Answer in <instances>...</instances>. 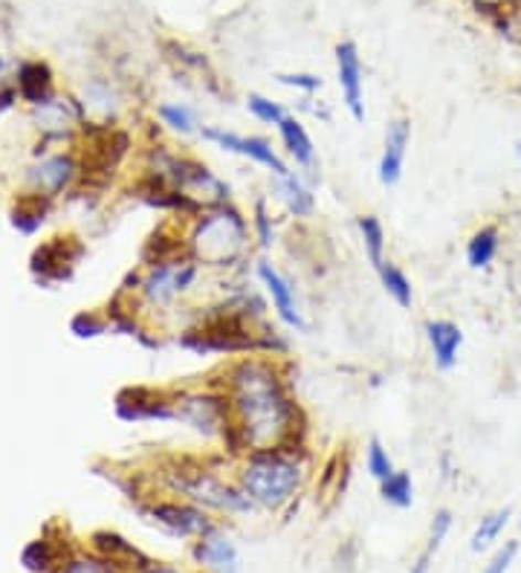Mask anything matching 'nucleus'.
<instances>
[{
  "mask_svg": "<svg viewBox=\"0 0 521 573\" xmlns=\"http://www.w3.org/2000/svg\"><path fill=\"white\" fill-rule=\"evenodd\" d=\"M453 524H455V516L449 507H440V510L435 512V519H432L429 524V539H426V551L429 553H437L440 548H444L446 535L453 533Z\"/></svg>",
  "mask_w": 521,
  "mask_h": 573,
  "instance_id": "obj_29",
  "label": "nucleus"
},
{
  "mask_svg": "<svg viewBox=\"0 0 521 573\" xmlns=\"http://www.w3.org/2000/svg\"><path fill=\"white\" fill-rule=\"evenodd\" d=\"M510 519H513V510H510V507H499V510L487 512V516L478 521V528L472 530V535H469V551L472 553L490 551L492 544L499 542L501 535H504Z\"/></svg>",
  "mask_w": 521,
  "mask_h": 573,
  "instance_id": "obj_21",
  "label": "nucleus"
},
{
  "mask_svg": "<svg viewBox=\"0 0 521 573\" xmlns=\"http://www.w3.org/2000/svg\"><path fill=\"white\" fill-rule=\"evenodd\" d=\"M200 139L209 142V146L221 148V151L232 153V157L255 162V166L267 169L273 177H287L290 171H296L287 162V157L264 137H246V134H235V130H226L221 125H203L200 128Z\"/></svg>",
  "mask_w": 521,
  "mask_h": 573,
  "instance_id": "obj_7",
  "label": "nucleus"
},
{
  "mask_svg": "<svg viewBox=\"0 0 521 573\" xmlns=\"http://www.w3.org/2000/svg\"><path fill=\"white\" fill-rule=\"evenodd\" d=\"M171 405H174V421L192 428L203 441L223 444V437L230 435V403L215 380L203 382V385L171 389Z\"/></svg>",
  "mask_w": 521,
  "mask_h": 573,
  "instance_id": "obj_6",
  "label": "nucleus"
},
{
  "mask_svg": "<svg viewBox=\"0 0 521 573\" xmlns=\"http://www.w3.org/2000/svg\"><path fill=\"white\" fill-rule=\"evenodd\" d=\"M501 253V230L496 223H487L481 230H476L469 235L467 250H464V258H467V267L483 273L496 264Z\"/></svg>",
  "mask_w": 521,
  "mask_h": 573,
  "instance_id": "obj_18",
  "label": "nucleus"
},
{
  "mask_svg": "<svg viewBox=\"0 0 521 573\" xmlns=\"http://www.w3.org/2000/svg\"><path fill=\"white\" fill-rule=\"evenodd\" d=\"M432 559H435V553H429L426 548H423V553L414 559V565L408 573H432Z\"/></svg>",
  "mask_w": 521,
  "mask_h": 573,
  "instance_id": "obj_35",
  "label": "nucleus"
},
{
  "mask_svg": "<svg viewBox=\"0 0 521 573\" xmlns=\"http://www.w3.org/2000/svg\"><path fill=\"white\" fill-rule=\"evenodd\" d=\"M310 452L307 444L281 449L249 452L232 464V478L253 498L258 510L278 512L290 507L310 481Z\"/></svg>",
  "mask_w": 521,
  "mask_h": 573,
  "instance_id": "obj_2",
  "label": "nucleus"
},
{
  "mask_svg": "<svg viewBox=\"0 0 521 573\" xmlns=\"http://www.w3.org/2000/svg\"><path fill=\"white\" fill-rule=\"evenodd\" d=\"M203 273H206V269L200 267L198 261H192L185 253L146 264L142 276L134 282L137 284V287H134V298H137L139 307L137 314H171L177 307V301H183L185 296H192V293L198 290Z\"/></svg>",
  "mask_w": 521,
  "mask_h": 573,
  "instance_id": "obj_5",
  "label": "nucleus"
},
{
  "mask_svg": "<svg viewBox=\"0 0 521 573\" xmlns=\"http://www.w3.org/2000/svg\"><path fill=\"white\" fill-rule=\"evenodd\" d=\"M519 41H521V32H519Z\"/></svg>",
  "mask_w": 521,
  "mask_h": 573,
  "instance_id": "obj_38",
  "label": "nucleus"
},
{
  "mask_svg": "<svg viewBox=\"0 0 521 573\" xmlns=\"http://www.w3.org/2000/svg\"><path fill=\"white\" fill-rule=\"evenodd\" d=\"M253 278L258 282L260 293L267 296L273 314L284 328L293 330V333H307V319L299 305V296H296V287L267 255H258L253 261Z\"/></svg>",
  "mask_w": 521,
  "mask_h": 573,
  "instance_id": "obj_8",
  "label": "nucleus"
},
{
  "mask_svg": "<svg viewBox=\"0 0 521 573\" xmlns=\"http://www.w3.org/2000/svg\"><path fill=\"white\" fill-rule=\"evenodd\" d=\"M62 573H116V567L110 565L108 559H96V556H76L70 559L64 565Z\"/></svg>",
  "mask_w": 521,
  "mask_h": 573,
  "instance_id": "obj_34",
  "label": "nucleus"
},
{
  "mask_svg": "<svg viewBox=\"0 0 521 573\" xmlns=\"http://www.w3.org/2000/svg\"><path fill=\"white\" fill-rule=\"evenodd\" d=\"M519 548H521V544L515 542V539H513V542L501 544L499 551L492 553L490 562L481 567V573H507V571H510V567H513V562H515V556H519Z\"/></svg>",
  "mask_w": 521,
  "mask_h": 573,
  "instance_id": "obj_33",
  "label": "nucleus"
},
{
  "mask_svg": "<svg viewBox=\"0 0 521 573\" xmlns=\"http://www.w3.org/2000/svg\"><path fill=\"white\" fill-rule=\"evenodd\" d=\"M246 110H249V116H253L255 123L273 125V128H278V125L290 116V110H287L281 102L269 99L264 93H249V96H246Z\"/></svg>",
  "mask_w": 521,
  "mask_h": 573,
  "instance_id": "obj_27",
  "label": "nucleus"
},
{
  "mask_svg": "<svg viewBox=\"0 0 521 573\" xmlns=\"http://www.w3.org/2000/svg\"><path fill=\"white\" fill-rule=\"evenodd\" d=\"M476 12L492 18V21H504L507 15H519L521 0H469Z\"/></svg>",
  "mask_w": 521,
  "mask_h": 573,
  "instance_id": "obj_30",
  "label": "nucleus"
},
{
  "mask_svg": "<svg viewBox=\"0 0 521 573\" xmlns=\"http://www.w3.org/2000/svg\"><path fill=\"white\" fill-rule=\"evenodd\" d=\"M376 278H380L385 296H389L394 305L403 307V310L412 307L414 287H412V278L406 276V269L397 267V264H394L391 258H385L383 267H376Z\"/></svg>",
  "mask_w": 521,
  "mask_h": 573,
  "instance_id": "obj_23",
  "label": "nucleus"
},
{
  "mask_svg": "<svg viewBox=\"0 0 521 573\" xmlns=\"http://www.w3.org/2000/svg\"><path fill=\"white\" fill-rule=\"evenodd\" d=\"M139 573H183V571L174 565H166V562H148V565L142 567Z\"/></svg>",
  "mask_w": 521,
  "mask_h": 573,
  "instance_id": "obj_36",
  "label": "nucleus"
},
{
  "mask_svg": "<svg viewBox=\"0 0 521 573\" xmlns=\"http://www.w3.org/2000/svg\"><path fill=\"white\" fill-rule=\"evenodd\" d=\"M157 119L166 130H171L174 137H200V119L198 110L185 102H162L157 105Z\"/></svg>",
  "mask_w": 521,
  "mask_h": 573,
  "instance_id": "obj_20",
  "label": "nucleus"
},
{
  "mask_svg": "<svg viewBox=\"0 0 521 573\" xmlns=\"http://www.w3.org/2000/svg\"><path fill=\"white\" fill-rule=\"evenodd\" d=\"M513 157H515V162H519V169H521V139H515V142H513Z\"/></svg>",
  "mask_w": 521,
  "mask_h": 573,
  "instance_id": "obj_37",
  "label": "nucleus"
},
{
  "mask_svg": "<svg viewBox=\"0 0 521 573\" xmlns=\"http://www.w3.org/2000/svg\"><path fill=\"white\" fill-rule=\"evenodd\" d=\"M230 403V435L223 437V458L232 464L249 452L307 444V417L293 394L290 365L284 357L246 353L232 357L215 374Z\"/></svg>",
  "mask_w": 521,
  "mask_h": 573,
  "instance_id": "obj_1",
  "label": "nucleus"
},
{
  "mask_svg": "<svg viewBox=\"0 0 521 573\" xmlns=\"http://www.w3.org/2000/svg\"><path fill=\"white\" fill-rule=\"evenodd\" d=\"M423 337L429 344L432 365L440 374H449L455 371L460 360V348H464V330H460L458 321L453 319H429L423 325Z\"/></svg>",
  "mask_w": 521,
  "mask_h": 573,
  "instance_id": "obj_15",
  "label": "nucleus"
},
{
  "mask_svg": "<svg viewBox=\"0 0 521 573\" xmlns=\"http://www.w3.org/2000/svg\"><path fill=\"white\" fill-rule=\"evenodd\" d=\"M249 226H253V241L255 250L260 255H267L278 241V230H276V217H273V209L264 198H258L253 203V212H249Z\"/></svg>",
  "mask_w": 521,
  "mask_h": 573,
  "instance_id": "obj_24",
  "label": "nucleus"
},
{
  "mask_svg": "<svg viewBox=\"0 0 521 573\" xmlns=\"http://www.w3.org/2000/svg\"><path fill=\"white\" fill-rule=\"evenodd\" d=\"M365 469H369V475L374 478L376 484L385 481L391 473H394V458H391V452L385 449V444L380 441V437H371L369 446H365Z\"/></svg>",
  "mask_w": 521,
  "mask_h": 573,
  "instance_id": "obj_28",
  "label": "nucleus"
},
{
  "mask_svg": "<svg viewBox=\"0 0 521 573\" xmlns=\"http://www.w3.org/2000/svg\"><path fill=\"white\" fill-rule=\"evenodd\" d=\"M185 255L212 273L246 269L253 258V226L235 203L206 209L183 223Z\"/></svg>",
  "mask_w": 521,
  "mask_h": 573,
  "instance_id": "obj_3",
  "label": "nucleus"
},
{
  "mask_svg": "<svg viewBox=\"0 0 521 573\" xmlns=\"http://www.w3.org/2000/svg\"><path fill=\"white\" fill-rule=\"evenodd\" d=\"M96 542V551L102 553V559H108L114 567H128V571L139 573L148 565V559L134 548L130 542H125L123 535L116 533H96L93 535Z\"/></svg>",
  "mask_w": 521,
  "mask_h": 573,
  "instance_id": "obj_19",
  "label": "nucleus"
},
{
  "mask_svg": "<svg viewBox=\"0 0 521 573\" xmlns=\"http://www.w3.org/2000/svg\"><path fill=\"white\" fill-rule=\"evenodd\" d=\"M18 87L32 105H41V102H46V93H50V70L44 64H23Z\"/></svg>",
  "mask_w": 521,
  "mask_h": 573,
  "instance_id": "obj_26",
  "label": "nucleus"
},
{
  "mask_svg": "<svg viewBox=\"0 0 521 573\" xmlns=\"http://www.w3.org/2000/svg\"><path fill=\"white\" fill-rule=\"evenodd\" d=\"M276 130L287 162H293L310 183H316V177H319L316 174V171H319V153H316V142L313 137L307 134L305 123H301L296 114H290Z\"/></svg>",
  "mask_w": 521,
  "mask_h": 573,
  "instance_id": "obj_14",
  "label": "nucleus"
},
{
  "mask_svg": "<svg viewBox=\"0 0 521 573\" xmlns=\"http://www.w3.org/2000/svg\"><path fill=\"white\" fill-rule=\"evenodd\" d=\"M177 194L185 200V206H189L192 217L200 212H206V209L232 203V185L226 183L221 174H215V171L209 169L206 162L194 160V157L185 160L183 177H180V183H177Z\"/></svg>",
  "mask_w": 521,
  "mask_h": 573,
  "instance_id": "obj_9",
  "label": "nucleus"
},
{
  "mask_svg": "<svg viewBox=\"0 0 521 573\" xmlns=\"http://www.w3.org/2000/svg\"><path fill=\"white\" fill-rule=\"evenodd\" d=\"M194 565L203 567V573H238L241 553L238 544L221 524L203 533L192 542Z\"/></svg>",
  "mask_w": 521,
  "mask_h": 573,
  "instance_id": "obj_13",
  "label": "nucleus"
},
{
  "mask_svg": "<svg viewBox=\"0 0 521 573\" xmlns=\"http://www.w3.org/2000/svg\"><path fill=\"white\" fill-rule=\"evenodd\" d=\"M408 148H412V119L408 116H394L385 125L383 151H380V160H376V180H380V185L394 189V185L403 183Z\"/></svg>",
  "mask_w": 521,
  "mask_h": 573,
  "instance_id": "obj_11",
  "label": "nucleus"
},
{
  "mask_svg": "<svg viewBox=\"0 0 521 573\" xmlns=\"http://www.w3.org/2000/svg\"><path fill=\"white\" fill-rule=\"evenodd\" d=\"M146 516L157 528L166 530V533L177 535V539H192V542L217 524L212 519V512L192 505V501H185V498H160V501H151L146 507Z\"/></svg>",
  "mask_w": 521,
  "mask_h": 573,
  "instance_id": "obj_10",
  "label": "nucleus"
},
{
  "mask_svg": "<svg viewBox=\"0 0 521 573\" xmlns=\"http://www.w3.org/2000/svg\"><path fill=\"white\" fill-rule=\"evenodd\" d=\"M337 78L348 116L353 123H365V70H362L360 50L353 41L337 44Z\"/></svg>",
  "mask_w": 521,
  "mask_h": 573,
  "instance_id": "obj_12",
  "label": "nucleus"
},
{
  "mask_svg": "<svg viewBox=\"0 0 521 573\" xmlns=\"http://www.w3.org/2000/svg\"><path fill=\"white\" fill-rule=\"evenodd\" d=\"M357 232H360L362 250H365V258H369L371 267H383L385 246H389V235H385L383 221H380L376 214H360V217H357Z\"/></svg>",
  "mask_w": 521,
  "mask_h": 573,
  "instance_id": "obj_22",
  "label": "nucleus"
},
{
  "mask_svg": "<svg viewBox=\"0 0 521 573\" xmlns=\"http://www.w3.org/2000/svg\"><path fill=\"white\" fill-rule=\"evenodd\" d=\"M73 177H76V160H73V157H64V153H55V157L41 160L39 166L30 171V183L39 194L53 198V194H59L62 189H67Z\"/></svg>",
  "mask_w": 521,
  "mask_h": 573,
  "instance_id": "obj_17",
  "label": "nucleus"
},
{
  "mask_svg": "<svg viewBox=\"0 0 521 573\" xmlns=\"http://www.w3.org/2000/svg\"><path fill=\"white\" fill-rule=\"evenodd\" d=\"M276 82L284 87H293V91L305 93V96H313V93L322 91V78L316 76V73H278Z\"/></svg>",
  "mask_w": 521,
  "mask_h": 573,
  "instance_id": "obj_31",
  "label": "nucleus"
},
{
  "mask_svg": "<svg viewBox=\"0 0 521 573\" xmlns=\"http://www.w3.org/2000/svg\"><path fill=\"white\" fill-rule=\"evenodd\" d=\"M276 198L281 209L296 221H310L316 214L313 183L301 171H290L287 177H276Z\"/></svg>",
  "mask_w": 521,
  "mask_h": 573,
  "instance_id": "obj_16",
  "label": "nucleus"
},
{
  "mask_svg": "<svg viewBox=\"0 0 521 573\" xmlns=\"http://www.w3.org/2000/svg\"><path fill=\"white\" fill-rule=\"evenodd\" d=\"M380 496L389 507H397V510H408L414 505V478L406 469H394V473L380 481Z\"/></svg>",
  "mask_w": 521,
  "mask_h": 573,
  "instance_id": "obj_25",
  "label": "nucleus"
},
{
  "mask_svg": "<svg viewBox=\"0 0 521 573\" xmlns=\"http://www.w3.org/2000/svg\"><path fill=\"white\" fill-rule=\"evenodd\" d=\"M21 562H23V567H26V571L44 573L46 567L53 565V553H50V544L41 542V539H39V542H32L30 548L23 551Z\"/></svg>",
  "mask_w": 521,
  "mask_h": 573,
  "instance_id": "obj_32",
  "label": "nucleus"
},
{
  "mask_svg": "<svg viewBox=\"0 0 521 573\" xmlns=\"http://www.w3.org/2000/svg\"><path fill=\"white\" fill-rule=\"evenodd\" d=\"M162 475L174 496L203 507L206 512L241 519V516H253L258 510L235 478H226L217 467H209L206 460H180L177 467L166 469Z\"/></svg>",
  "mask_w": 521,
  "mask_h": 573,
  "instance_id": "obj_4",
  "label": "nucleus"
}]
</instances>
